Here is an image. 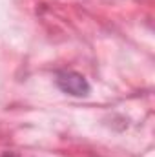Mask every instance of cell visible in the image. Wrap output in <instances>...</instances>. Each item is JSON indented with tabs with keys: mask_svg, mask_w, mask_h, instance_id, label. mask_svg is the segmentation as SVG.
<instances>
[{
	"mask_svg": "<svg viewBox=\"0 0 155 157\" xmlns=\"http://www.w3.org/2000/svg\"><path fill=\"white\" fill-rule=\"evenodd\" d=\"M57 86L68 93V95H73V97H84L89 93V84L88 80L82 77L80 73L75 71H59L57 73Z\"/></svg>",
	"mask_w": 155,
	"mask_h": 157,
	"instance_id": "1",
	"label": "cell"
}]
</instances>
